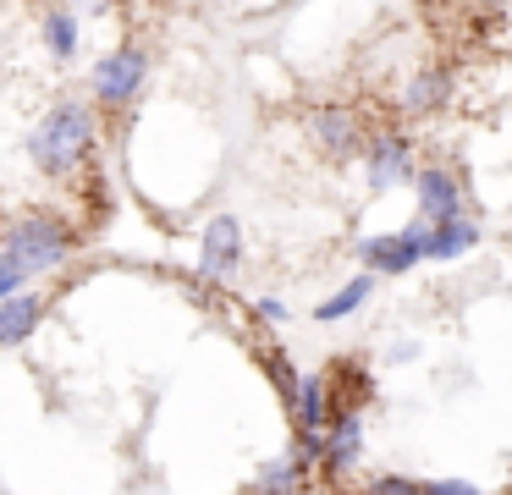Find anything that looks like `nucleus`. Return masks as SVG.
<instances>
[{
    "instance_id": "obj_1",
    "label": "nucleus",
    "mask_w": 512,
    "mask_h": 495,
    "mask_svg": "<svg viewBox=\"0 0 512 495\" xmlns=\"http://www.w3.org/2000/svg\"><path fill=\"white\" fill-rule=\"evenodd\" d=\"M94 143H100V110H94L89 99L61 94V99H50L45 116L28 132V160L39 165V176L67 182V176H78L83 165H89Z\"/></svg>"
},
{
    "instance_id": "obj_2",
    "label": "nucleus",
    "mask_w": 512,
    "mask_h": 495,
    "mask_svg": "<svg viewBox=\"0 0 512 495\" xmlns=\"http://www.w3.org/2000/svg\"><path fill=\"white\" fill-rule=\"evenodd\" d=\"M72 253H78V226L61 209H28V215L6 220V231H0V259L28 270V281L67 270Z\"/></svg>"
},
{
    "instance_id": "obj_3",
    "label": "nucleus",
    "mask_w": 512,
    "mask_h": 495,
    "mask_svg": "<svg viewBox=\"0 0 512 495\" xmlns=\"http://www.w3.org/2000/svg\"><path fill=\"white\" fill-rule=\"evenodd\" d=\"M149 88V50L138 39H122L116 50H105L89 72V105L105 116H127Z\"/></svg>"
},
{
    "instance_id": "obj_4",
    "label": "nucleus",
    "mask_w": 512,
    "mask_h": 495,
    "mask_svg": "<svg viewBox=\"0 0 512 495\" xmlns=\"http://www.w3.org/2000/svg\"><path fill=\"white\" fill-rule=\"evenodd\" d=\"M358 165H364L369 193H397V187L413 182V171H419V154H413V138H408V132L380 127V132H369V138H364Z\"/></svg>"
},
{
    "instance_id": "obj_5",
    "label": "nucleus",
    "mask_w": 512,
    "mask_h": 495,
    "mask_svg": "<svg viewBox=\"0 0 512 495\" xmlns=\"http://www.w3.org/2000/svg\"><path fill=\"white\" fill-rule=\"evenodd\" d=\"M243 259H248V231H243V220L237 215H210L204 220V231H199V275L204 281H232L237 270H243Z\"/></svg>"
},
{
    "instance_id": "obj_6",
    "label": "nucleus",
    "mask_w": 512,
    "mask_h": 495,
    "mask_svg": "<svg viewBox=\"0 0 512 495\" xmlns=\"http://www.w3.org/2000/svg\"><path fill=\"white\" fill-rule=\"evenodd\" d=\"M358 462H364V407H331V418L320 429V457H314V468L325 479H347Z\"/></svg>"
},
{
    "instance_id": "obj_7",
    "label": "nucleus",
    "mask_w": 512,
    "mask_h": 495,
    "mask_svg": "<svg viewBox=\"0 0 512 495\" xmlns=\"http://www.w3.org/2000/svg\"><path fill=\"white\" fill-rule=\"evenodd\" d=\"M303 127H309L314 149H320L325 160H336V165L358 160V149H364V138H369L364 116H358L353 105H314L309 116H303Z\"/></svg>"
},
{
    "instance_id": "obj_8",
    "label": "nucleus",
    "mask_w": 512,
    "mask_h": 495,
    "mask_svg": "<svg viewBox=\"0 0 512 495\" xmlns=\"http://www.w3.org/2000/svg\"><path fill=\"white\" fill-rule=\"evenodd\" d=\"M358 264L369 275H408L413 264H424V220L402 231H380V237H364L358 242Z\"/></svg>"
},
{
    "instance_id": "obj_9",
    "label": "nucleus",
    "mask_w": 512,
    "mask_h": 495,
    "mask_svg": "<svg viewBox=\"0 0 512 495\" xmlns=\"http://www.w3.org/2000/svg\"><path fill=\"white\" fill-rule=\"evenodd\" d=\"M413 198H419V220H424V226L452 220V215H468L463 176H457L452 165H419V171H413Z\"/></svg>"
},
{
    "instance_id": "obj_10",
    "label": "nucleus",
    "mask_w": 512,
    "mask_h": 495,
    "mask_svg": "<svg viewBox=\"0 0 512 495\" xmlns=\"http://www.w3.org/2000/svg\"><path fill=\"white\" fill-rule=\"evenodd\" d=\"M45 314H50V297L34 292V286L0 297V347H23V341H34L39 325H45Z\"/></svg>"
},
{
    "instance_id": "obj_11",
    "label": "nucleus",
    "mask_w": 512,
    "mask_h": 495,
    "mask_svg": "<svg viewBox=\"0 0 512 495\" xmlns=\"http://www.w3.org/2000/svg\"><path fill=\"white\" fill-rule=\"evenodd\" d=\"M309 479H314V462L303 451H281L254 473L248 495H309Z\"/></svg>"
},
{
    "instance_id": "obj_12",
    "label": "nucleus",
    "mask_w": 512,
    "mask_h": 495,
    "mask_svg": "<svg viewBox=\"0 0 512 495\" xmlns=\"http://www.w3.org/2000/svg\"><path fill=\"white\" fill-rule=\"evenodd\" d=\"M39 44H45V55L56 66H72L83 50V17L72 6H45V17H39Z\"/></svg>"
},
{
    "instance_id": "obj_13",
    "label": "nucleus",
    "mask_w": 512,
    "mask_h": 495,
    "mask_svg": "<svg viewBox=\"0 0 512 495\" xmlns=\"http://www.w3.org/2000/svg\"><path fill=\"white\" fill-rule=\"evenodd\" d=\"M468 248H479V220L474 215H452V220L424 226V259L452 264V259H463Z\"/></svg>"
},
{
    "instance_id": "obj_14",
    "label": "nucleus",
    "mask_w": 512,
    "mask_h": 495,
    "mask_svg": "<svg viewBox=\"0 0 512 495\" xmlns=\"http://www.w3.org/2000/svg\"><path fill=\"white\" fill-rule=\"evenodd\" d=\"M446 99H452V72H446V66H424V72H413L408 88H402V110H408V116H435Z\"/></svg>"
},
{
    "instance_id": "obj_15",
    "label": "nucleus",
    "mask_w": 512,
    "mask_h": 495,
    "mask_svg": "<svg viewBox=\"0 0 512 495\" xmlns=\"http://www.w3.org/2000/svg\"><path fill=\"white\" fill-rule=\"evenodd\" d=\"M375 281H380V275H369V270H364V275H353V281H347V286H336V292L325 297L320 308H314V319H320V325H336V319H353L358 308H364L369 297H375Z\"/></svg>"
},
{
    "instance_id": "obj_16",
    "label": "nucleus",
    "mask_w": 512,
    "mask_h": 495,
    "mask_svg": "<svg viewBox=\"0 0 512 495\" xmlns=\"http://www.w3.org/2000/svg\"><path fill=\"white\" fill-rule=\"evenodd\" d=\"M265 369H270V380H276L281 402L292 407V396H298V369H292V358L287 352H265Z\"/></svg>"
},
{
    "instance_id": "obj_17",
    "label": "nucleus",
    "mask_w": 512,
    "mask_h": 495,
    "mask_svg": "<svg viewBox=\"0 0 512 495\" xmlns=\"http://www.w3.org/2000/svg\"><path fill=\"white\" fill-rule=\"evenodd\" d=\"M364 495H424V484L408 479V473H375L364 484Z\"/></svg>"
},
{
    "instance_id": "obj_18",
    "label": "nucleus",
    "mask_w": 512,
    "mask_h": 495,
    "mask_svg": "<svg viewBox=\"0 0 512 495\" xmlns=\"http://www.w3.org/2000/svg\"><path fill=\"white\" fill-rule=\"evenodd\" d=\"M23 286H34V281H28V270H17L12 259H0V297H12V292H23Z\"/></svg>"
},
{
    "instance_id": "obj_19",
    "label": "nucleus",
    "mask_w": 512,
    "mask_h": 495,
    "mask_svg": "<svg viewBox=\"0 0 512 495\" xmlns=\"http://www.w3.org/2000/svg\"><path fill=\"white\" fill-rule=\"evenodd\" d=\"M424 495H485V490L468 484V479H430V484H424Z\"/></svg>"
},
{
    "instance_id": "obj_20",
    "label": "nucleus",
    "mask_w": 512,
    "mask_h": 495,
    "mask_svg": "<svg viewBox=\"0 0 512 495\" xmlns=\"http://www.w3.org/2000/svg\"><path fill=\"white\" fill-rule=\"evenodd\" d=\"M254 314L265 319V325H287V319H292V308L281 303V297H259V303H254Z\"/></svg>"
},
{
    "instance_id": "obj_21",
    "label": "nucleus",
    "mask_w": 512,
    "mask_h": 495,
    "mask_svg": "<svg viewBox=\"0 0 512 495\" xmlns=\"http://www.w3.org/2000/svg\"><path fill=\"white\" fill-rule=\"evenodd\" d=\"M78 17H105V11H116V0H78Z\"/></svg>"
}]
</instances>
